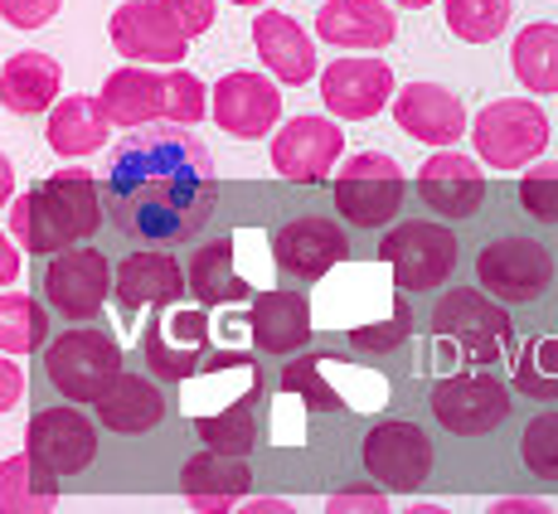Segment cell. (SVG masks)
Instances as JSON below:
<instances>
[{"instance_id":"cell-40","label":"cell","mask_w":558,"mask_h":514,"mask_svg":"<svg viewBox=\"0 0 558 514\" xmlns=\"http://www.w3.org/2000/svg\"><path fill=\"white\" fill-rule=\"evenodd\" d=\"M408 330H413V316H408V302H403L399 310H389V316H379V320H364V326L345 330V335L364 355H389V350H399L408 340Z\"/></svg>"},{"instance_id":"cell-8","label":"cell","mask_w":558,"mask_h":514,"mask_svg":"<svg viewBox=\"0 0 558 514\" xmlns=\"http://www.w3.org/2000/svg\"><path fill=\"white\" fill-rule=\"evenodd\" d=\"M457 233L442 229V223H427V219H413V223H399L389 229V238L379 243V262L393 267V286L399 292H433L442 286L447 277L457 272Z\"/></svg>"},{"instance_id":"cell-39","label":"cell","mask_w":558,"mask_h":514,"mask_svg":"<svg viewBox=\"0 0 558 514\" xmlns=\"http://www.w3.org/2000/svg\"><path fill=\"white\" fill-rule=\"evenodd\" d=\"M520 456L534 476L558 480V413H539L520 437Z\"/></svg>"},{"instance_id":"cell-31","label":"cell","mask_w":558,"mask_h":514,"mask_svg":"<svg viewBox=\"0 0 558 514\" xmlns=\"http://www.w3.org/2000/svg\"><path fill=\"white\" fill-rule=\"evenodd\" d=\"M340 379H345V359H330V355L296 359L282 369V393L311 413H336V408H350V399L340 393Z\"/></svg>"},{"instance_id":"cell-9","label":"cell","mask_w":558,"mask_h":514,"mask_svg":"<svg viewBox=\"0 0 558 514\" xmlns=\"http://www.w3.org/2000/svg\"><path fill=\"white\" fill-rule=\"evenodd\" d=\"M25 456L35 466V476L45 480H63V476H78L98 462V427L88 423V413L69 408H45L29 417V432H25Z\"/></svg>"},{"instance_id":"cell-25","label":"cell","mask_w":558,"mask_h":514,"mask_svg":"<svg viewBox=\"0 0 558 514\" xmlns=\"http://www.w3.org/2000/svg\"><path fill=\"white\" fill-rule=\"evenodd\" d=\"M316 35L340 49H384L399 35V20L384 0H320Z\"/></svg>"},{"instance_id":"cell-17","label":"cell","mask_w":558,"mask_h":514,"mask_svg":"<svg viewBox=\"0 0 558 514\" xmlns=\"http://www.w3.org/2000/svg\"><path fill=\"white\" fill-rule=\"evenodd\" d=\"M393 122L399 132H408L423 146H457L466 136V107H461L457 93H447L442 83H408V88H393Z\"/></svg>"},{"instance_id":"cell-29","label":"cell","mask_w":558,"mask_h":514,"mask_svg":"<svg viewBox=\"0 0 558 514\" xmlns=\"http://www.w3.org/2000/svg\"><path fill=\"white\" fill-rule=\"evenodd\" d=\"M102 112L112 126H146L166 117V78L151 73L146 63H126L102 83Z\"/></svg>"},{"instance_id":"cell-15","label":"cell","mask_w":558,"mask_h":514,"mask_svg":"<svg viewBox=\"0 0 558 514\" xmlns=\"http://www.w3.org/2000/svg\"><path fill=\"white\" fill-rule=\"evenodd\" d=\"M345 151V132L330 117H292L282 132L272 136V166L292 185H316L336 170Z\"/></svg>"},{"instance_id":"cell-2","label":"cell","mask_w":558,"mask_h":514,"mask_svg":"<svg viewBox=\"0 0 558 514\" xmlns=\"http://www.w3.org/2000/svg\"><path fill=\"white\" fill-rule=\"evenodd\" d=\"M102 229V195L88 170H53L10 205V238L25 253H63Z\"/></svg>"},{"instance_id":"cell-32","label":"cell","mask_w":558,"mask_h":514,"mask_svg":"<svg viewBox=\"0 0 558 514\" xmlns=\"http://www.w3.org/2000/svg\"><path fill=\"white\" fill-rule=\"evenodd\" d=\"M510 69L530 93H558V25L539 20L520 29L510 45Z\"/></svg>"},{"instance_id":"cell-28","label":"cell","mask_w":558,"mask_h":514,"mask_svg":"<svg viewBox=\"0 0 558 514\" xmlns=\"http://www.w3.org/2000/svg\"><path fill=\"white\" fill-rule=\"evenodd\" d=\"M98 423L107 432H122V437H142L151 432V427L166 417V399H160V389L151 379H142V374H117L112 383L98 393Z\"/></svg>"},{"instance_id":"cell-7","label":"cell","mask_w":558,"mask_h":514,"mask_svg":"<svg viewBox=\"0 0 558 514\" xmlns=\"http://www.w3.org/2000/svg\"><path fill=\"white\" fill-rule=\"evenodd\" d=\"M214 350H219V335H214L209 310L204 306L170 302V306H160L156 320L142 330V355L151 364L156 379H166V383L190 379Z\"/></svg>"},{"instance_id":"cell-33","label":"cell","mask_w":558,"mask_h":514,"mask_svg":"<svg viewBox=\"0 0 558 514\" xmlns=\"http://www.w3.org/2000/svg\"><path fill=\"white\" fill-rule=\"evenodd\" d=\"M59 505V480L35 476L29 456L0 462V514H53Z\"/></svg>"},{"instance_id":"cell-38","label":"cell","mask_w":558,"mask_h":514,"mask_svg":"<svg viewBox=\"0 0 558 514\" xmlns=\"http://www.w3.org/2000/svg\"><path fill=\"white\" fill-rule=\"evenodd\" d=\"M520 209L530 213L534 223H549V229H558V160H544V166L524 170Z\"/></svg>"},{"instance_id":"cell-52","label":"cell","mask_w":558,"mask_h":514,"mask_svg":"<svg viewBox=\"0 0 558 514\" xmlns=\"http://www.w3.org/2000/svg\"><path fill=\"white\" fill-rule=\"evenodd\" d=\"M229 5H267V0H229Z\"/></svg>"},{"instance_id":"cell-13","label":"cell","mask_w":558,"mask_h":514,"mask_svg":"<svg viewBox=\"0 0 558 514\" xmlns=\"http://www.w3.org/2000/svg\"><path fill=\"white\" fill-rule=\"evenodd\" d=\"M364 470L389 490H417L433 476V442L417 423H374L364 432Z\"/></svg>"},{"instance_id":"cell-51","label":"cell","mask_w":558,"mask_h":514,"mask_svg":"<svg viewBox=\"0 0 558 514\" xmlns=\"http://www.w3.org/2000/svg\"><path fill=\"white\" fill-rule=\"evenodd\" d=\"M393 5H408V10H423V5H433V0H393Z\"/></svg>"},{"instance_id":"cell-48","label":"cell","mask_w":558,"mask_h":514,"mask_svg":"<svg viewBox=\"0 0 558 514\" xmlns=\"http://www.w3.org/2000/svg\"><path fill=\"white\" fill-rule=\"evenodd\" d=\"M229 514H296L287 500H248V505H233Z\"/></svg>"},{"instance_id":"cell-4","label":"cell","mask_w":558,"mask_h":514,"mask_svg":"<svg viewBox=\"0 0 558 514\" xmlns=\"http://www.w3.org/2000/svg\"><path fill=\"white\" fill-rule=\"evenodd\" d=\"M45 374L69 403H98V393L122 374V345L102 326H73L49 340Z\"/></svg>"},{"instance_id":"cell-11","label":"cell","mask_w":558,"mask_h":514,"mask_svg":"<svg viewBox=\"0 0 558 514\" xmlns=\"http://www.w3.org/2000/svg\"><path fill=\"white\" fill-rule=\"evenodd\" d=\"M433 417L452 437H486L510 417V389L490 369H461L433 383Z\"/></svg>"},{"instance_id":"cell-45","label":"cell","mask_w":558,"mask_h":514,"mask_svg":"<svg viewBox=\"0 0 558 514\" xmlns=\"http://www.w3.org/2000/svg\"><path fill=\"white\" fill-rule=\"evenodd\" d=\"M20 399H25V369L10 364V355H0V413H10Z\"/></svg>"},{"instance_id":"cell-41","label":"cell","mask_w":558,"mask_h":514,"mask_svg":"<svg viewBox=\"0 0 558 514\" xmlns=\"http://www.w3.org/2000/svg\"><path fill=\"white\" fill-rule=\"evenodd\" d=\"M204 93H209V88H204L195 73H185V69L166 73V117L175 126L204 122V112H209V98H204Z\"/></svg>"},{"instance_id":"cell-27","label":"cell","mask_w":558,"mask_h":514,"mask_svg":"<svg viewBox=\"0 0 558 514\" xmlns=\"http://www.w3.org/2000/svg\"><path fill=\"white\" fill-rule=\"evenodd\" d=\"M253 45L263 53V63L277 73L282 83H311L316 78V45H311V35L302 25H296L292 15H282V10H263V15L253 20Z\"/></svg>"},{"instance_id":"cell-18","label":"cell","mask_w":558,"mask_h":514,"mask_svg":"<svg viewBox=\"0 0 558 514\" xmlns=\"http://www.w3.org/2000/svg\"><path fill=\"white\" fill-rule=\"evenodd\" d=\"M320 78V102L340 122H364L393 98V69L384 59H336Z\"/></svg>"},{"instance_id":"cell-24","label":"cell","mask_w":558,"mask_h":514,"mask_svg":"<svg viewBox=\"0 0 558 514\" xmlns=\"http://www.w3.org/2000/svg\"><path fill=\"white\" fill-rule=\"evenodd\" d=\"M253 470L243 466V456H223L204 446L199 456H190L185 470H180V490H185L190 510L195 514H229L248 495Z\"/></svg>"},{"instance_id":"cell-1","label":"cell","mask_w":558,"mask_h":514,"mask_svg":"<svg viewBox=\"0 0 558 514\" xmlns=\"http://www.w3.org/2000/svg\"><path fill=\"white\" fill-rule=\"evenodd\" d=\"M98 195L122 238L146 248H175L195 238L214 213L219 175L214 156L195 136L160 126V132H132L117 146Z\"/></svg>"},{"instance_id":"cell-23","label":"cell","mask_w":558,"mask_h":514,"mask_svg":"<svg viewBox=\"0 0 558 514\" xmlns=\"http://www.w3.org/2000/svg\"><path fill=\"white\" fill-rule=\"evenodd\" d=\"M112 292L122 316H136L146 306H170L185 296V272L170 253L160 248H142V253H126L112 272Z\"/></svg>"},{"instance_id":"cell-34","label":"cell","mask_w":558,"mask_h":514,"mask_svg":"<svg viewBox=\"0 0 558 514\" xmlns=\"http://www.w3.org/2000/svg\"><path fill=\"white\" fill-rule=\"evenodd\" d=\"M49 340V310L25 292H0V355H29Z\"/></svg>"},{"instance_id":"cell-10","label":"cell","mask_w":558,"mask_h":514,"mask_svg":"<svg viewBox=\"0 0 558 514\" xmlns=\"http://www.w3.org/2000/svg\"><path fill=\"white\" fill-rule=\"evenodd\" d=\"M476 282L506 306H530L554 286V253L534 238H496L476 257Z\"/></svg>"},{"instance_id":"cell-19","label":"cell","mask_w":558,"mask_h":514,"mask_svg":"<svg viewBox=\"0 0 558 514\" xmlns=\"http://www.w3.org/2000/svg\"><path fill=\"white\" fill-rule=\"evenodd\" d=\"M214 122L239 142H257L282 122V93H277V83L257 78L248 69L223 73L219 88H214Z\"/></svg>"},{"instance_id":"cell-35","label":"cell","mask_w":558,"mask_h":514,"mask_svg":"<svg viewBox=\"0 0 558 514\" xmlns=\"http://www.w3.org/2000/svg\"><path fill=\"white\" fill-rule=\"evenodd\" d=\"M199 432V442L209 452H223V456H248L257 446V413L253 403H233V408H219V413H199L190 417Z\"/></svg>"},{"instance_id":"cell-43","label":"cell","mask_w":558,"mask_h":514,"mask_svg":"<svg viewBox=\"0 0 558 514\" xmlns=\"http://www.w3.org/2000/svg\"><path fill=\"white\" fill-rule=\"evenodd\" d=\"M63 0H0V20L15 29H45Z\"/></svg>"},{"instance_id":"cell-30","label":"cell","mask_w":558,"mask_h":514,"mask_svg":"<svg viewBox=\"0 0 558 514\" xmlns=\"http://www.w3.org/2000/svg\"><path fill=\"white\" fill-rule=\"evenodd\" d=\"M49 151L63 156V160H78V156H93L107 146L112 136V122H107L102 102L98 98H63L49 107Z\"/></svg>"},{"instance_id":"cell-5","label":"cell","mask_w":558,"mask_h":514,"mask_svg":"<svg viewBox=\"0 0 558 514\" xmlns=\"http://www.w3.org/2000/svg\"><path fill=\"white\" fill-rule=\"evenodd\" d=\"M408 180L393 156L360 151L336 170V209L350 229H384L399 219Z\"/></svg>"},{"instance_id":"cell-3","label":"cell","mask_w":558,"mask_h":514,"mask_svg":"<svg viewBox=\"0 0 558 514\" xmlns=\"http://www.w3.org/2000/svg\"><path fill=\"white\" fill-rule=\"evenodd\" d=\"M433 364H452V369H490L510 355L514 326L506 306L486 296L481 286H452L442 302L433 306Z\"/></svg>"},{"instance_id":"cell-26","label":"cell","mask_w":558,"mask_h":514,"mask_svg":"<svg viewBox=\"0 0 558 514\" xmlns=\"http://www.w3.org/2000/svg\"><path fill=\"white\" fill-rule=\"evenodd\" d=\"M59 88H63V69L45 49L10 53V63L0 69V107L15 117L49 112V107L59 102Z\"/></svg>"},{"instance_id":"cell-46","label":"cell","mask_w":558,"mask_h":514,"mask_svg":"<svg viewBox=\"0 0 558 514\" xmlns=\"http://www.w3.org/2000/svg\"><path fill=\"white\" fill-rule=\"evenodd\" d=\"M486 514H554L544 500H520V495H506V500H496Z\"/></svg>"},{"instance_id":"cell-22","label":"cell","mask_w":558,"mask_h":514,"mask_svg":"<svg viewBox=\"0 0 558 514\" xmlns=\"http://www.w3.org/2000/svg\"><path fill=\"white\" fill-rule=\"evenodd\" d=\"M417 195L442 219H471V213H481V205H486V175H481V166L471 156H457L447 146V151L427 156L417 166Z\"/></svg>"},{"instance_id":"cell-47","label":"cell","mask_w":558,"mask_h":514,"mask_svg":"<svg viewBox=\"0 0 558 514\" xmlns=\"http://www.w3.org/2000/svg\"><path fill=\"white\" fill-rule=\"evenodd\" d=\"M20 277V248L10 243V233H0V286H10Z\"/></svg>"},{"instance_id":"cell-20","label":"cell","mask_w":558,"mask_h":514,"mask_svg":"<svg viewBox=\"0 0 558 514\" xmlns=\"http://www.w3.org/2000/svg\"><path fill=\"white\" fill-rule=\"evenodd\" d=\"M257 282H263V277H253V272H243L239 267V233H223V238L195 248L190 272H185V292H195V302L204 310L248 302V296L257 292Z\"/></svg>"},{"instance_id":"cell-49","label":"cell","mask_w":558,"mask_h":514,"mask_svg":"<svg viewBox=\"0 0 558 514\" xmlns=\"http://www.w3.org/2000/svg\"><path fill=\"white\" fill-rule=\"evenodd\" d=\"M10 195H15V166H10V160L0 156V209L10 205Z\"/></svg>"},{"instance_id":"cell-37","label":"cell","mask_w":558,"mask_h":514,"mask_svg":"<svg viewBox=\"0 0 558 514\" xmlns=\"http://www.w3.org/2000/svg\"><path fill=\"white\" fill-rule=\"evenodd\" d=\"M510 25V0H447V29L466 45H490Z\"/></svg>"},{"instance_id":"cell-14","label":"cell","mask_w":558,"mask_h":514,"mask_svg":"<svg viewBox=\"0 0 558 514\" xmlns=\"http://www.w3.org/2000/svg\"><path fill=\"white\" fill-rule=\"evenodd\" d=\"M267 248H272V262L287 267L296 282H320V277H330L336 267H345L350 238H345V229H340L336 219L302 213V219L282 223Z\"/></svg>"},{"instance_id":"cell-6","label":"cell","mask_w":558,"mask_h":514,"mask_svg":"<svg viewBox=\"0 0 558 514\" xmlns=\"http://www.w3.org/2000/svg\"><path fill=\"white\" fill-rule=\"evenodd\" d=\"M466 132L476 142V156L490 170H524L549 146V117L530 98H500V102L481 107V117Z\"/></svg>"},{"instance_id":"cell-36","label":"cell","mask_w":558,"mask_h":514,"mask_svg":"<svg viewBox=\"0 0 558 514\" xmlns=\"http://www.w3.org/2000/svg\"><path fill=\"white\" fill-rule=\"evenodd\" d=\"M510 383L520 393H530V399L554 403L558 399V335H534L530 345L514 355Z\"/></svg>"},{"instance_id":"cell-42","label":"cell","mask_w":558,"mask_h":514,"mask_svg":"<svg viewBox=\"0 0 558 514\" xmlns=\"http://www.w3.org/2000/svg\"><path fill=\"white\" fill-rule=\"evenodd\" d=\"M151 5L166 10L185 39H195V35H204V29H214V0H151Z\"/></svg>"},{"instance_id":"cell-12","label":"cell","mask_w":558,"mask_h":514,"mask_svg":"<svg viewBox=\"0 0 558 514\" xmlns=\"http://www.w3.org/2000/svg\"><path fill=\"white\" fill-rule=\"evenodd\" d=\"M45 302L59 310L63 320H93L112 292V262L98 253V248H63V253H49L45 262Z\"/></svg>"},{"instance_id":"cell-16","label":"cell","mask_w":558,"mask_h":514,"mask_svg":"<svg viewBox=\"0 0 558 514\" xmlns=\"http://www.w3.org/2000/svg\"><path fill=\"white\" fill-rule=\"evenodd\" d=\"M112 49L122 53L126 63H170L180 69V59L190 53V39L175 29V20L166 15L151 0H126V5L112 10Z\"/></svg>"},{"instance_id":"cell-21","label":"cell","mask_w":558,"mask_h":514,"mask_svg":"<svg viewBox=\"0 0 558 514\" xmlns=\"http://www.w3.org/2000/svg\"><path fill=\"white\" fill-rule=\"evenodd\" d=\"M316 335V320H311V302L302 292H287V286H267L253 296L248 306V340L263 355H296L311 345Z\"/></svg>"},{"instance_id":"cell-44","label":"cell","mask_w":558,"mask_h":514,"mask_svg":"<svg viewBox=\"0 0 558 514\" xmlns=\"http://www.w3.org/2000/svg\"><path fill=\"white\" fill-rule=\"evenodd\" d=\"M326 514H393L379 490H340L326 500Z\"/></svg>"},{"instance_id":"cell-50","label":"cell","mask_w":558,"mask_h":514,"mask_svg":"<svg viewBox=\"0 0 558 514\" xmlns=\"http://www.w3.org/2000/svg\"><path fill=\"white\" fill-rule=\"evenodd\" d=\"M403 514H452V510H442V505H408Z\"/></svg>"}]
</instances>
